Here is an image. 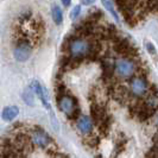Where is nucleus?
Instances as JSON below:
<instances>
[{
	"label": "nucleus",
	"instance_id": "0eeeda50",
	"mask_svg": "<svg viewBox=\"0 0 158 158\" xmlns=\"http://www.w3.org/2000/svg\"><path fill=\"white\" fill-rule=\"evenodd\" d=\"M77 128L81 133L83 135H90L93 132V121L87 115H82L77 119Z\"/></svg>",
	"mask_w": 158,
	"mask_h": 158
},
{
	"label": "nucleus",
	"instance_id": "9d476101",
	"mask_svg": "<svg viewBox=\"0 0 158 158\" xmlns=\"http://www.w3.org/2000/svg\"><path fill=\"white\" fill-rule=\"evenodd\" d=\"M101 2H102L103 7L106 8V10H107V11L111 13L112 16L114 17L115 22H119L118 13L115 12V8H114V5H113V1H112V0H101Z\"/></svg>",
	"mask_w": 158,
	"mask_h": 158
},
{
	"label": "nucleus",
	"instance_id": "39448f33",
	"mask_svg": "<svg viewBox=\"0 0 158 158\" xmlns=\"http://www.w3.org/2000/svg\"><path fill=\"white\" fill-rule=\"evenodd\" d=\"M148 89H149V86H148L146 79L144 76H137V77L132 80V82H131V92L135 96H137V98L144 96L148 93Z\"/></svg>",
	"mask_w": 158,
	"mask_h": 158
},
{
	"label": "nucleus",
	"instance_id": "4468645a",
	"mask_svg": "<svg viewBox=\"0 0 158 158\" xmlns=\"http://www.w3.org/2000/svg\"><path fill=\"white\" fill-rule=\"evenodd\" d=\"M94 1H95V0H81V2H82L83 5H86V6H88V5H92Z\"/></svg>",
	"mask_w": 158,
	"mask_h": 158
},
{
	"label": "nucleus",
	"instance_id": "423d86ee",
	"mask_svg": "<svg viewBox=\"0 0 158 158\" xmlns=\"http://www.w3.org/2000/svg\"><path fill=\"white\" fill-rule=\"evenodd\" d=\"M32 47L26 42V40H22L17 44V47L15 48V51H13V55L15 58L19 62H25L30 55H31Z\"/></svg>",
	"mask_w": 158,
	"mask_h": 158
},
{
	"label": "nucleus",
	"instance_id": "6e6552de",
	"mask_svg": "<svg viewBox=\"0 0 158 158\" xmlns=\"http://www.w3.org/2000/svg\"><path fill=\"white\" fill-rule=\"evenodd\" d=\"M18 113H19V108L17 106H8V107H5L2 110L1 118L5 121H12L18 115Z\"/></svg>",
	"mask_w": 158,
	"mask_h": 158
},
{
	"label": "nucleus",
	"instance_id": "7ed1b4c3",
	"mask_svg": "<svg viewBox=\"0 0 158 158\" xmlns=\"http://www.w3.org/2000/svg\"><path fill=\"white\" fill-rule=\"evenodd\" d=\"M60 110L65 113L69 118H76V112H79L77 106H76V100L70 96V95H62V98L60 99Z\"/></svg>",
	"mask_w": 158,
	"mask_h": 158
},
{
	"label": "nucleus",
	"instance_id": "f8f14e48",
	"mask_svg": "<svg viewBox=\"0 0 158 158\" xmlns=\"http://www.w3.org/2000/svg\"><path fill=\"white\" fill-rule=\"evenodd\" d=\"M80 12H81V6L80 5H76L75 7L71 10L70 12V18L71 19H75V18H77L80 15Z\"/></svg>",
	"mask_w": 158,
	"mask_h": 158
},
{
	"label": "nucleus",
	"instance_id": "9b49d317",
	"mask_svg": "<svg viewBox=\"0 0 158 158\" xmlns=\"http://www.w3.org/2000/svg\"><path fill=\"white\" fill-rule=\"evenodd\" d=\"M23 99L26 103H29V105H33V94H32L31 88H29V89H26V90L24 92Z\"/></svg>",
	"mask_w": 158,
	"mask_h": 158
},
{
	"label": "nucleus",
	"instance_id": "20e7f679",
	"mask_svg": "<svg viewBox=\"0 0 158 158\" xmlns=\"http://www.w3.org/2000/svg\"><path fill=\"white\" fill-rule=\"evenodd\" d=\"M135 63L128 58H119L115 62V71L119 76L128 77L132 76L135 71Z\"/></svg>",
	"mask_w": 158,
	"mask_h": 158
},
{
	"label": "nucleus",
	"instance_id": "2eb2a0df",
	"mask_svg": "<svg viewBox=\"0 0 158 158\" xmlns=\"http://www.w3.org/2000/svg\"><path fill=\"white\" fill-rule=\"evenodd\" d=\"M71 2V0H62V4H63L64 6H69Z\"/></svg>",
	"mask_w": 158,
	"mask_h": 158
},
{
	"label": "nucleus",
	"instance_id": "f257e3e1",
	"mask_svg": "<svg viewBox=\"0 0 158 158\" xmlns=\"http://www.w3.org/2000/svg\"><path fill=\"white\" fill-rule=\"evenodd\" d=\"M70 56L81 60L82 57L89 56L93 52V45L86 40H71L68 45Z\"/></svg>",
	"mask_w": 158,
	"mask_h": 158
},
{
	"label": "nucleus",
	"instance_id": "1a4fd4ad",
	"mask_svg": "<svg viewBox=\"0 0 158 158\" xmlns=\"http://www.w3.org/2000/svg\"><path fill=\"white\" fill-rule=\"evenodd\" d=\"M51 15H52L54 22H55L57 25H60V24L62 23V20H63V15H62V10L60 8V6L54 5V6H52V11H51Z\"/></svg>",
	"mask_w": 158,
	"mask_h": 158
},
{
	"label": "nucleus",
	"instance_id": "ddd939ff",
	"mask_svg": "<svg viewBox=\"0 0 158 158\" xmlns=\"http://www.w3.org/2000/svg\"><path fill=\"white\" fill-rule=\"evenodd\" d=\"M146 49H148V51L150 52V54H156V49L153 47V44H151V43H146Z\"/></svg>",
	"mask_w": 158,
	"mask_h": 158
},
{
	"label": "nucleus",
	"instance_id": "f03ea898",
	"mask_svg": "<svg viewBox=\"0 0 158 158\" xmlns=\"http://www.w3.org/2000/svg\"><path fill=\"white\" fill-rule=\"evenodd\" d=\"M29 139H30V142H31L33 145H36L37 148L44 149V150H50L51 152H54L52 156H55L56 152L50 149V146L52 145V139H51L43 130H40V128H35V130H32Z\"/></svg>",
	"mask_w": 158,
	"mask_h": 158
}]
</instances>
